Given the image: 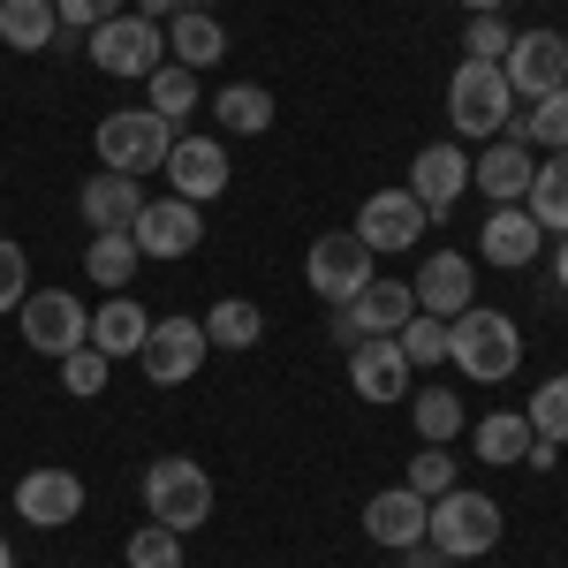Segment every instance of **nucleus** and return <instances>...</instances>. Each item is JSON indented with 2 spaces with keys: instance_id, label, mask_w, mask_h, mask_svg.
<instances>
[{
  "instance_id": "6",
  "label": "nucleus",
  "mask_w": 568,
  "mask_h": 568,
  "mask_svg": "<svg viewBox=\"0 0 568 568\" xmlns=\"http://www.w3.org/2000/svg\"><path fill=\"white\" fill-rule=\"evenodd\" d=\"M91 69H106V77H152L160 61H168V31L152 23V16H136V8H122V16H106L99 31H91Z\"/></svg>"
},
{
  "instance_id": "25",
  "label": "nucleus",
  "mask_w": 568,
  "mask_h": 568,
  "mask_svg": "<svg viewBox=\"0 0 568 568\" xmlns=\"http://www.w3.org/2000/svg\"><path fill=\"white\" fill-rule=\"evenodd\" d=\"M53 39H61L53 0H0V45H16V53H45Z\"/></svg>"
},
{
  "instance_id": "44",
  "label": "nucleus",
  "mask_w": 568,
  "mask_h": 568,
  "mask_svg": "<svg viewBox=\"0 0 568 568\" xmlns=\"http://www.w3.org/2000/svg\"><path fill=\"white\" fill-rule=\"evenodd\" d=\"M554 281L568 288V235H561V251H554Z\"/></svg>"
},
{
  "instance_id": "10",
  "label": "nucleus",
  "mask_w": 568,
  "mask_h": 568,
  "mask_svg": "<svg viewBox=\"0 0 568 568\" xmlns=\"http://www.w3.org/2000/svg\"><path fill=\"white\" fill-rule=\"evenodd\" d=\"M500 77H508L516 99H546V91H561L568 84V39H561V31H524V39H508Z\"/></svg>"
},
{
  "instance_id": "3",
  "label": "nucleus",
  "mask_w": 568,
  "mask_h": 568,
  "mask_svg": "<svg viewBox=\"0 0 568 568\" xmlns=\"http://www.w3.org/2000/svg\"><path fill=\"white\" fill-rule=\"evenodd\" d=\"M425 538H433L447 561H478V554L500 546V500H485V493H470V485H455V493H439V500H433Z\"/></svg>"
},
{
  "instance_id": "7",
  "label": "nucleus",
  "mask_w": 568,
  "mask_h": 568,
  "mask_svg": "<svg viewBox=\"0 0 568 568\" xmlns=\"http://www.w3.org/2000/svg\"><path fill=\"white\" fill-rule=\"evenodd\" d=\"M372 251H364V235L356 227H334V235H318L311 243V258H304V273H311V296H326V304L342 311V304H356L379 273H372Z\"/></svg>"
},
{
  "instance_id": "34",
  "label": "nucleus",
  "mask_w": 568,
  "mask_h": 568,
  "mask_svg": "<svg viewBox=\"0 0 568 568\" xmlns=\"http://www.w3.org/2000/svg\"><path fill=\"white\" fill-rule=\"evenodd\" d=\"M524 417H530V433L538 439H554V447H568V372H554L546 387L524 402Z\"/></svg>"
},
{
  "instance_id": "35",
  "label": "nucleus",
  "mask_w": 568,
  "mask_h": 568,
  "mask_svg": "<svg viewBox=\"0 0 568 568\" xmlns=\"http://www.w3.org/2000/svg\"><path fill=\"white\" fill-rule=\"evenodd\" d=\"M394 342H402V356H409V372H417V364H439V356H447V318L409 311V326H402Z\"/></svg>"
},
{
  "instance_id": "22",
  "label": "nucleus",
  "mask_w": 568,
  "mask_h": 568,
  "mask_svg": "<svg viewBox=\"0 0 568 568\" xmlns=\"http://www.w3.org/2000/svg\"><path fill=\"white\" fill-rule=\"evenodd\" d=\"M538 243H546V227H538L524 205H493V220H485V265L524 273V265L538 258Z\"/></svg>"
},
{
  "instance_id": "1",
  "label": "nucleus",
  "mask_w": 568,
  "mask_h": 568,
  "mask_svg": "<svg viewBox=\"0 0 568 568\" xmlns=\"http://www.w3.org/2000/svg\"><path fill=\"white\" fill-rule=\"evenodd\" d=\"M447 356L478 379V387H493V379H508L516 364H524V334H516V318L493 304H470L463 318H447Z\"/></svg>"
},
{
  "instance_id": "19",
  "label": "nucleus",
  "mask_w": 568,
  "mask_h": 568,
  "mask_svg": "<svg viewBox=\"0 0 568 568\" xmlns=\"http://www.w3.org/2000/svg\"><path fill=\"white\" fill-rule=\"evenodd\" d=\"M425 524H433V500H417L409 485H394V493H372V500H364V530H372L387 554L425 546Z\"/></svg>"
},
{
  "instance_id": "40",
  "label": "nucleus",
  "mask_w": 568,
  "mask_h": 568,
  "mask_svg": "<svg viewBox=\"0 0 568 568\" xmlns=\"http://www.w3.org/2000/svg\"><path fill=\"white\" fill-rule=\"evenodd\" d=\"M508 39H516V31H508L500 16H470V31H463V45H470V53H463V61H500V53H508Z\"/></svg>"
},
{
  "instance_id": "15",
  "label": "nucleus",
  "mask_w": 568,
  "mask_h": 568,
  "mask_svg": "<svg viewBox=\"0 0 568 568\" xmlns=\"http://www.w3.org/2000/svg\"><path fill=\"white\" fill-rule=\"evenodd\" d=\"M16 516L39 530H61L84 516V478L77 470H23L16 478Z\"/></svg>"
},
{
  "instance_id": "39",
  "label": "nucleus",
  "mask_w": 568,
  "mask_h": 568,
  "mask_svg": "<svg viewBox=\"0 0 568 568\" xmlns=\"http://www.w3.org/2000/svg\"><path fill=\"white\" fill-rule=\"evenodd\" d=\"M23 296H31V258H23V243L0 235V311H23Z\"/></svg>"
},
{
  "instance_id": "29",
  "label": "nucleus",
  "mask_w": 568,
  "mask_h": 568,
  "mask_svg": "<svg viewBox=\"0 0 568 568\" xmlns=\"http://www.w3.org/2000/svg\"><path fill=\"white\" fill-rule=\"evenodd\" d=\"M516 144H530V152H568V84L546 91V99H530Z\"/></svg>"
},
{
  "instance_id": "14",
  "label": "nucleus",
  "mask_w": 568,
  "mask_h": 568,
  "mask_svg": "<svg viewBox=\"0 0 568 568\" xmlns=\"http://www.w3.org/2000/svg\"><path fill=\"white\" fill-rule=\"evenodd\" d=\"M130 235H136V251H144V258H190V251L205 243V220H197L190 197H160V205L144 197V213H136Z\"/></svg>"
},
{
  "instance_id": "17",
  "label": "nucleus",
  "mask_w": 568,
  "mask_h": 568,
  "mask_svg": "<svg viewBox=\"0 0 568 568\" xmlns=\"http://www.w3.org/2000/svg\"><path fill=\"white\" fill-rule=\"evenodd\" d=\"M160 175L175 182V197L205 205V197H220V190H227V144H220V136H175Z\"/></svg>"
},
{
  "instance_id": "5",
  "label": "nucleus",
  "mask_w": 568,
  "mask_h": 568,
  "mask_svg": "<svg viewBox=\"0 0 568 568\" xmlns=\"http://www.w3.org/2000/svg\"><path fill=\"white\" fill-rule=\"evenodd\" d=\"M144 508H152V524H168V530H190L213 516V478L190 463V455H160L152 470H144Z\"/></svg>"
},
{
  "instance_id": "46",
  "label": "nucleus",
  "mask_w": 568,
  "mask_h": 568,
  "mask_svg": "<svg viewBox=\"0 0 568 568\" xmlns=\"http://www.w3.org/2000/svg\"><path fill=\"white\" fill-rule=\"evenodd\" d=\"M0 568H16V546H8V538H0Z\"/></svg>"
},
{
  "instance_id": "36",
  "label": "nucleus",
  "mask_w": 568,
  "mask_h": 568,
  "mask_svg": "<svg viewBox=\"0 0 568 568\" xmlns=\"http://www.w3.org/2000/svg\"><path fill=\"white\" fill-rule=\"evenodd\" d=\"M130 568H182V530L144 524V530L130 538Z\"/></svg>"
},
{
  "instance_id": "20",
  "label": "nucleus",
  "mask_w": 568,
  "mask_h": 568,
  "mask_svg": "<svg viewBox=\"0 0 568 568\" xmlns=\"http://www.w3.org/2000/svg\"><path fill=\"white\" fill-rule=\"evenodd\" d=\"M77 213H84L91 235H106V227H136V213H144V182L99 168V175L77 190Z\"/></svg>"
},
{
  "instance_id": "26",
  "label": "nucleus",
  "mask_w": 568,
  "mask_h": 568,
  "mask_svg": "<svg viewBox=\"0 0 568 568\" xmlns=\"http://www.w3.org/2000/svg\"><path fill=\"white\" fill-rule=\"evenodd\" d=\"M136 258H144V251H136L130 227H106V235H91L84 273L99 281V288H114V296H122V288H130V273H136Z\"/></svg>"
},
{
  "instance_id": "37",
  "label": "nucleus",
  "mask_w": 568,
  "mask_h": 568,
  "mask_svg": "<svg viewBox=\"0 0 568 568\" xmlns=\"http://www.w3.org/2000/svg\"><path fill=\"white\" fill-rule=\"evenodd\" d=\"M409 493H417V500L455 493V463H447V447H417V463H409Z\"/></svg>"
},
{
  "instance_id": "4",
  "label": "nucleus",
  "mask_w": 568,
  "mask_h": 568,
  "mask_svg": "<svg viewBox=\"0 0 568 568\" xmlns=\"http://www.w3.org/2000/svg\"><path fill=\"white\" fill-rule=\"evenodd\" d=\"M168 144H175V122H160L152 106H122L99 122V168L144 182L152 168H168Z\"/></svg>"
},
{
  "instance_id": "24",
  "label": "nucleus",
  "mask_w": 568,
  "mask_h": 568,
  "mask_svg": "<svg viewBox=\"0 0 568 568\" xmlns=\"http://www.w3.org/2000/svg\"><path fill=\"white\" fill-rule=\"evenodd\" d=\"M220 53H227V31H220V16H213V8L168 16V61H182V69H213Z\"/></svg>"
},
{
  "instance_id": "13",
  "label": "nucleus",
  "mask_w": 568,
  "mask_h": 568,
  "mask_svg": "<svg viewBox=\"0 0 568 568\" xmlns=\"http://www.w3.org/2000/svg\"><path fill=\"white\" fill-rule=\"evenodd\" d=\"M409 296H417L425 318H463V311L478 304V265L463 258V251H433L425 273L409 281Z\"/></svg>"
},
{
  "instance_id": "16",
  "label": "nucleus",
  "mask_w": 568,
  "mask_h": 568,
  "mask_svg": "<svg viewBox=\"0 0 568 568\" xmlns=\"http://www.w3.org/2000/svg\"><path fill=\"white\" fill-rule=\"evenodd\" d=\"M409 311H417L409 281H372V288H364L356 304L334 311V334H342V342L356 349L364 334H402V326H409Z\"/></svg>"
},
{
  "instance_id": "8",
  "label": "nucleus",
  "mask_w": 568,
  "mask_h": 568,
  "mask_svg": "<svg viewBox=\"0 0 568 568\" xmlns=\"http://www.w3.org/2000/svg\"><path fill=\"white\" fill-rule=\"evenodd\" d=\"M205 356H213L205 318H152V334H144L136 364H144V379H152V387H182V379H197V372H205Z\"/></svg>"
},
{
  "instance_id": "41",
  "label": "nucleus",
  "mask_w": 568,
  "mask_h": 568,
  "mask_svg": "<svg viewBox=\"0 0 568 568\" xmlns=\"http://www.w3.org/2000/svg\"><path fill=\"white\" fill-rule=\"evenodd\" d=\"M53 16H61V31H99L106 16H122V0H53Z\"/></svg>"
},
{
  "instance_id": "30",
  "label": "nucleus",
  "mask_w": 568,
  "mask_h": 568,
  "mask_svg": "<svg viewBox=\"0 0 568 568\" xmlns=\"http://www.w3.org/2000/svg\"><path fill=\"white\" fill-rule=\"evenodd\" d=\"M258 334H265V311L243 304V296H227V304L205 311V342H213V349H251Z\"/></svg>"
},
{
  "instance_id": "9",
  "label": "nucleus",
  "mask_w": 568,
  "mask_h": 568,
  "mask_svg": "<svg viewBox=\"0 0 568 568\" xmlns=\"http://www.w3.org/2000/svg\"><path fill=\"white\" fill-rule=\"evenodd\" d=\"M16 318H23V349H39V356H69L91 342V311L69 288H31Z\"/></svg>"
},
{
  "instance_id": "23",
  "label": "nucleus",
  "mask_w": 568,
  "mask_h": 568,
  "mask_svg": "<svg viewBox=\"0 0 568 568\" xmlns=\"http://www.w3.org/2000/svg\"><path fill=\"white\" fill-rule=\"evenodd\" d=\"M144 334H152V318H144V304H130V296H106V304L91 311V349L106 356H136L144 349Z\"/></svg>"
},
{
  "instance_id": "12",
  "label": "nucleus",
  "mask_w": 568,
  "mask_h": 568,
  "mask_svg": "<svg viewBox=\"0 0 568 568\" xmlns=\"http://www.w3.org/2000/svg\"><path fill=\"white\" fill-rule=\"evenodd\" d=\"M463 190H470V152L463 144H425L409 160V197L425 205V220H447Z\"/></svg>"
},
{
  "instance_id": "2",
  "label": "nucleus",
  "mask_w": 568,
  "mask_h": 568,
  "mask_svg": "<svg viewBox=\"0 0 568 568\" xmlns=\"http://www.w3.org/2000/svg\"><path fill=\"white\" fill-rule=\"evenodd\" d=\"M447 122H455V136H478V144L516 122V91L500 77V61H463L447 77Z\"/></svg>"
},
{
  "instance_id": "18",
  "label": "nucleus",
  "mask_w": 568,
  "mask_h": 568,
  "mask_svg": "<svg viewBox=\"0 0 568 568\" xmlns=\"http://www.w3.org/2000/svg\"><path fill=\"white\" fill-rule=\"evenodd\" d=\"M349 387L364 394V402H402V394H409V356H402L394 334H364L349 349Z\"/></svg>"
},
{
  "instance_id": "45",
  "label": "nucleus",
  "mask_w": 568,
  "mask_h": 568,
  "mask_svg": "<svg viewBox=\"0 0 568 568\" xmlns=\"http://www.w3.org/2000/svg\"><path fill=\"white\" fill-rule=\"evenodd\" d=\"M463 8H470V16H500L508 0H463Z\"/></svg>"
},
{
  "instance_id": "11",
  "label": "nucleus",
  "mask_w": 568,
  "mask_h": 568,
  "mask_svg": "<svg viewBox=\"0 0 568 568\" xmlns=\"http://www.w3.org/2000/svg\"><path fill=\"white\" fill-rule=\"evenodd\" d=\"M356 235H364L372 258H387V251H417V235H425V205H417L409 190H372L364 213H356Z\"/></svg>"
},
{
  "instance_id": "43",
  "label": "nucleus",
  "mask_w": 568,
  "mask_h": 568,
  "mask_svg": "<svg viewBox=\"0 0 568 568\" xmlns=\"http://www.w3.org/2000/svg\"><path fill=\"white\" fill-rule=\"evenodd\" d=\"M402 568H455V561H447L433 538H425V546H409V554H402Z\"/></svg>"
},
{
  "instance_id": "42",
  "label": "nucleus",
  "mask_w": 568,
  "mask_h": 568,
  "mask_svg": "<svg viewBox=\"0 0 568 568\" xmlns=\"http://www.w3.org/2000/svg\"><path fill=\"white\" fill-rule=\"evenodd\" d=\"M190 8H205V0H136V16H152V23H168V16H190Z\"/></svg>"
},
{
  "instance_id": "21",
  "label": "nucleus",
  "mask_w": 568,
  "mask_h": 568,
  "mask_svg": "<svg viewBox=\"0 0 568 568\" xmlns=\"http://www.w3.org/2000/svg\"><path fill=\"white\" fill-rule=\"evenodd\" d=\"M530 175H538V152L516 144V136H500V144H485L478 160H470V182H478L493 205H524Z\"/></svg>"
},
{
  "instance_id": "31",
  "label": "nucleus",
  "mask_w": 568,
  "mask_h": 568,
  "mask_svg": "<svg viewBox=\"0 0 568 568\" xmlns=\"http://www.w3.org/2000/svg\"><path fill=\"white\" fill-rule=\"evenodd\" d=\"M470 439H478V455H485V463L516 470V463H524V447H530V417H524V409H500V417H485V425H478Z\"/></svg>"
},
{
  "instance_id": "32",
  "label": "nucleus",
  "mask_w": 568,
  "mask_h": 568,
  "mask_svg": "<svg viewBox=\"0 0 568 568\" xmlns=\"http://www.w3.org/2000/svg\"><path fill=\"white\" fill-rule=\"evenodd\" d=\"M144 91H152V114H160V122H182V114L197 106V69H182V61H160V69L144 77Z\"/></svg>"
},
{
  "instance_id": "27",
  "label": "nucleus",
  "mask_w": 568,
  "mask_h": 568,
  "mask_svg": "<svg viewBox=\"0 0 568 568\" xmlns=\"http://www.w3.org/2000/svg\"><path fill=\"white\" fill-rule=\"evenodd\" d=\"M524 213L538 220V227H561V235H568V152H554V160H546V168L530 175Z\"/></svg>"
},
{
  "instance_id": "38",
  "label": "nucleus",
  "mask_w": 568,
  "mask_h": 568,
  "mask_svg": "<svg viewBox=\"0 0 568 568\" xmlns=\"http://www.w3.org/2000/svg\"><path fill=\"white\" fill-rule=\"evenodd\" d=\"M61 387L84 394V402H91V394H106V356L91 349V342H84V349H69V356H61Z\"/></svg>"
},
{
  "instance_id": "33",
  "label": "nucleus",
  "mask_w": 568,
  "mask_h": 568,
  "mask_svg": "<svg viewBox=\"0 0 568 568\" xmlns=\"http://www.w3.org/2000/svg\"><path fill=\"white\" fill-rule=\"evenodd\" d=\"M409 417H417V439H425V447H447V439L463 433V394L425 387L417 402H409Z\"/></svg>"
},
{
  "instance_id": "28",
  "label": "nucleus",
  "mask_w": 568,
  "mask_h": 568,
  "mask_svg": "<svg viewBox=\"0 0 568 568\" xmlns=\"http://www.w3.org/2000/svg\"><path fill=\"white\" fill-rule=\"evenodd\" d=\"M213 114H220L227 136H258V130H273V91L265 84H227L213 99Z\"/></svg>"
}]
</instances>
